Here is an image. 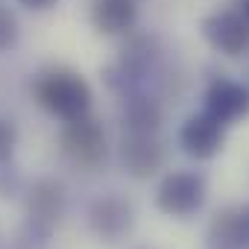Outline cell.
<instances>
[{
    "mask_svg": "<svg viewBox=\"0 0 249 249\" xmlns=\"http://www.w3.org/2000/svg\"><path fill=\"white\" fill-rule=\"evenodd\" d=\"M21 38V27H18V18L12 9L6 6H0V53H6L18 44Z\"/></svg>",
    "mask_w": 249,
    "mask_h": 249,
    "instance_id": "cell-13",
    "label": "cell"
},
{
    "mask_svg": "<svg viewBox=\"0 0 249 249\" xmlns=\"http://www.w3.org/2000/svg\"><path fill=\"white\" fill-rule=\"evenodd\" d=\"M164 144L159 132H123L120 138V161L129 176L150 179L164 167Z\"/></svg>",
    "mask_w": 249,
    "mask_h": 249,
    "instance_id": "cell-6",
    "label": "cell"
},
{
    "mask_svg": "<svg viewBox=\"0 0 249 249\" xmlns=\"http://www.w3.org/2000/svg\"><path fill=\"white\" fill-rule=\"evenodd\" d=\"M59 153L79 170H97L108 159V144H106L103 126L91 114H85L79 120H68L59 132Z\"/></svg>",
    "mask_w": 249,
    "mask_h": 249,
    "instance_id": "cell-2",
    "label": "cell"
},
{
    "mask_svg": "<svg viewBox=\"0 0 249 249\" xmlns=\"http://www.w3.org/2000/svg\"><path fill=\"white\" fill-rule=\"evenodd\" d=\"M65 214V188L53 179H38L27 191V226L36 237H47Z\"/></svg>",
    "mask_w": 249,
    "mask_h": 249,
    "instance_id": "cell-4",
    "label": "cell"
},
{
    "mask_svg": "<svg viewBox=\"0 0 249 249\" xmlns=\"http://www.w3.org/2000/svg\"><path fill=\"white\" fill-rule=\"evenodd\" d=\"M208 249H243V208H223L211 220Z\"/></svg>",
    "mask_w": 249,
    "mask_h": 249,
    "instance_id": "cell-12",
    "label": "cell"
},
{
    "mask_svg": "<svg viewBox=\"0 0 249 249\" xmlns=\"http://www.w3.org/2000/svg\"><path fill=\"white\" fill-rule=\"evenodd\" d=\"M208 196V185L205 176L196 170H170L156 191V205L159 211H164L167 217H194Z\"/></svg>",
    "mask_w": 249,
    "mask_h": 249,
    "instance_id": "cell-3",
    "label": "cell"
},
{
    "mask_svg": "<svg viewBox=\"0 0 249 249\" xmlns=\"http://www.w3.org/2000/svg\"><path fill=\"white\" fill-rule=\"evenodd\" d=\"M226 144V123H220L214 114H208L205 108L191 114L182 129H179V147L196 159V161H208L214 159Z\"/></svg>",
    "mask_w": 249,
    "mask_h": 249,
    "instance_id": "cell-7",
    "label": "cell"
},
{
    "mask_svg": "<svg viewBox=\"0 0 249 249\" xmlns=\"http://www.w3.org/2000/svg\"><path fill=\"white\" fill-rule=\"evenodd\" d=\"M135 226V214H132V205L117 196V194H106V196H97L91 205H88V229L103 240V243H117L123 240Z\"/></svg>",
    "mask_w": 249,
    "mask_h": 249,
    "instance_id": "cell-5",
    "label": "cell"
},
{
    "mask_svg": "<svg viewBox=\"0 0 249 249\" xmlns=\"http://www.w3.org/2000/svg\"><path fill=\"white\" fill-rule=\"evenodd\" d=\"M123 129L126 132H159L161 129V103L144 91L126 94L123 97Z\"/></svg>",
    "mask_w": 249,
    "mask_h": 249,
    "instance_id": "cell-11",
    "label": "cell"
},
{
    "mask_svg": "<svg viewBox=\"0 0 249 249\" xmlns=\"http://www.w3.org/2000/svg\"><path fill=\"white\" fill-rule=\"evenodd\" d=\"M18 3L24 9H30V12H47V9H53L59 3V0H18Z\"/></svg>",
    "mask_w": 249,
    "mask_h": 249,
    "instance_id": "cell-16",
    "label": "cell"
},
{
    "mask_svg": "<svg viewBox=\"0 0 249 249\" xmlns=\"http://www.w3.org/2000/svg\"><path fill=\"white\" fill-rule=\"evenodd\" d=\"M15 144H18V129H15V123L6 120V117H0V164H6L15 153Z\"/></svg>",
    "mask_w": 249,
    "mask_h": 249,
    "instance_id": "cell-14",
    "label": "cell"
},
{
    "mask_svg": "<svg viewBox=\"0 0 249 249\" xmlns=\"http://www.w3.org/2000/svg\"><path fill=\"white\" fill-rule=\"evenodd\" d=\"M15 191H18V176L0 164V196H9V194H15Z\"/></svg>",
    "mask_w": 249,
    "mask_h": 249,
    "instance_id": "cell-15",
    "label": "cell"
},
{
    "mask_svg": "<svg viewBox=\"0 0 249 249\" xmlns=\"http://www.w3.org/2000/svg\"><path fill=\"white\" fill-rule=\"evenodd\" d=\"M138 21V9L132 0H94L91 24L103 36H123Z\"/></svg>",
    "mask_w": 249,
    "mask_h": 249,
    "instance_id": "cell-10",
    "label": "cell"
},
{
    "mask_svg": "<svg viewBox=\"0 0 249 249\" xmlns=\"http://www.w3.org/2000/svg\"><path fill=\"white\" fill-rule=\"evenodd\" d=\"M199 30H202V38L223 56H240L249 50V21L234 9L205 15Z\"/></svg>",
    "mask_w": 249,
    "mask_h": 249,
    "instance_id": "cell-8",
    "label": "cell"
},
{
    "mask_svg": "<svg viewBox=\"0 0 249 249\" xmlns=\"http://www.w3.org/2000/svg\"><path fill=\"white\" fill-rule=\"evenodd\" d=\"M36 100L59 120H79L91 111V85L71 68H50L36 79Z\"/></svg>",
    "mask_w": 249,
    "mask_h": 249,
    "instance_id": "cell-1",
    "label": "cell"
},
{
    "mask_svg": "<svg viewBox=\"0 0 249 249\" xmlns=\"http://www.w3.org/2000/svg\"><path fill=\"white\" fill-rule=\"evenodd\" d=\"M243 249H249V205H243Z\"/></svg>",
    "mask_w": 249,
    "mask_h": 249,
    "instance_id": "cell-17",
    "label": "cell"
},
{
    "mask_svg": "<svg viewBox=\"0 0 249 249\" xmlns=\"http://www.w3.org/2000/svg\"><path fill=\"white\" fill-rule=\"evenodd\" d=\"M205 111L214 114L220 123L231 126V123L243 120L249 114V85L243 82H234V79H214L208 88H205Z\"/></svg>",
    "mask_w": 249,
    "mask_h": 249,
    "instance_id": "cell-9",
    "label": "cell"
},
{
    "mask_svg": "<svg viewBox=\"0 0 249 249\" xmlns=\"http://www.w3.org/2000/svg\"><path fill=\"white\" fill-rule=\"evenodd\" d=\"M237 12L249 21V0H237Z\"/></svg>",
    "mask_w": 249,
    "mask_h": 249,
    "instance_id": "cell-18",
    "label": "cell"
}]
</instances>
